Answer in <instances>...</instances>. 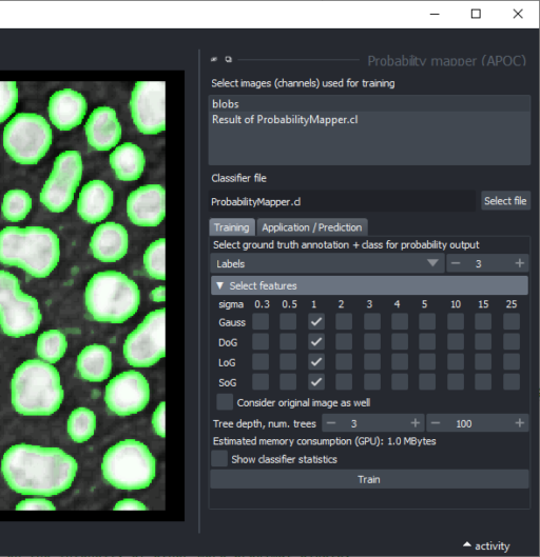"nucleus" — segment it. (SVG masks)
<instances>
[{"mask_svg":"<svg viewBox=\"0 0 540 557\" xmlns=\"http://www.w3.org/2000/svg\"><path fill=\"white\" fill-rule=\"evenodd\" d=\"M114 204V193L103 181L89 182L81 191L77 212L91 225L101 223L110 214Z\"/></svg>","mask_w":540,"mask_h":557,"instance_id":"dca6fc26","label":"nucleus"},{"mask_svg":"<svg viewBox=\"0 0 540 557\" xmlns=\"http://www.w3.org/2000/svg\"><path fill=\"white\" fill-rule=\"evenodd\" d=\"M32 209V198L24 190H11L5 194L2 206L7 221L18 223L25 220Z\"/></svg>","mask_w":540,"mask_h":557,"instance_id":"412c9836","label":"nucleus"},{"mask_svg":"<svg viewBox=\"0 0 540 557\" xmlns=\"http://www.w3.org/2000/svg\"><path fill=\"white\" fill-rule=\"evenodd\" d=\"M102 470L105 480L114 488L143 490L156 479L157 460L145 444L126 440L106 452Z\"/></svg>","mask_w":540,"mask_h":557,"instance_id":"39448f33","label":"nucleus"},{"mask_svg":"<svg viewBox=\"0 0 540 557\" xmlns=\"http://www.w3.org/2000/svg\"><path fill=\"white\" fill-rule=\"evenodd\" d=\"M166 84L138 82L132 91L130 109L133 123L145 135L166 130Z\"/></svg>","mask_w":540,"mask_h":557,"instance_id":"9d476101","label":"nucleus"},{"mask_svg":"<svg viewBox=\"0 0 540 557\" xmlns=\"http://www.w3.org/2000/svg\"><path fill=\"white\" fill-rule=\"evenodd\" d=\"M150 401V386L146 377L134 370L115 376L106 387L105 402L111 412L130 416L143 411Z\"/></svg>","mask_w":540,"mask_h":557,"instance_id":"9b49d317","label":"nucleus"},{"mask_svg":"<svg viewBox=\"0 0 540 557\" xmlns=\"http://www.w3.org/2000/svg\"><path fill=\"white\" fill-rule=\"evenodd\" d=\"M18 103V89L15 82H0V124L15 112Z\"/></svg>","mask_w":540,"mask_h":557,"instance_id":"5701e85b","label":"nucleus"},{"mask_svg":"<svg viewBox=\"0 0 540 557\" xmlns=\"http://www.w3.org/2000/svg\"><path fill=\"white\" fill-rule=\"evenodd\" d=\"M89 145L98 151H109L122 138V126L117 112L109 107L95 109L85 127Z\"/></svg>","mask_w":540,"mask_h":557,"instance_id":"4468645a","label":"nucleus"},{"mask_svg":"<svg viewBox=\"0 0 540 557\" xmlns=\"http://www.w3.org/2000/svg\"><path fill=\"white\" fill-rule=\"evenodd\" d=\"M52 145V130L46 119L34 113L17 114L4 131V147L21 165H36Z\"/></svg>","mask_w":540,"mask_h":557,"instance_id":"423d86ee","label":"nucleus"},{"mask_svg":"<svg viewBox=\"0 0 540 557\" xmlns=\"http://www.w3.org/2000/svg\"><path fill=\"white\" fill-rule=\"evenodd\" d=\"M88 105L85 97L72 89L55 92L49 101L52 124L61 131H70L83 123Z\"/></svg>","mask_w":540,"mask_h":557,"instance_id":"ddd939ff","label":"nucleus"},{"mask_svg":"<svg viewBox=\"0 0 540 557\" xmlns=\"http://www.w3.org/2000/svg\"><path fill=\"white\" fill-rule=\"evenodd\" d=\"M166 355V311L149 313L124 344V356L134 368H149Z\"/></svg>","mask_w":540,"mask_h":557,"instance_id":"6e6552de","label":"nucleus"},{"mask_svg":"<svg viewBox=\"0 0 540 557\" xmlns=\"http://www.w3.org/2000/svg\"><path fill=\"white\" fill-rule=\"evenodd\" d=\"M96 429V415L88 408H77L69 417L67 431L73 442H88Z\"/></svg>","mask_w":540,"mask_h":557,"instance_id":"6ab92c4d","label":"nucleus"},{"mask_svg":"<svg viewBox=\"0 0 540 557\" xmlns=\"http://www.w3.org/2000/svg\"><path fill=\"white\" fill-rule=\"evenodd\" d=\"M11 389L15 411L25 416H50L64 401L59 371L43 361L30 360L19 366Z\"/></svg>","mask_w":540,"mask_h":557,"instance_id":"7ed1b4c3","label":"nucleus"},{"mask_svg":"<svg viewBox=\"0 0 540 557\" xmlns=\"http://www.w3.org/2000/svg\"><path fill=\"white\" fill-rule=\"evenodd\" d=\"M150 300L154 303H164L166 301L165 286H160L150 293Z\"/></svg>","mask_w":540,"mask_h":557,"instance_id":"bb28decb","label":"nucleus"},{"mask_svg":"<svg viewBox=\"0 0 540 557\" xmlns=\"http://www.w3.org/2000/svg\"><path fill=\"white\" fill-rule=\"evenodd\" d=\"M79 465L60 448L15 445L2 461L8 486L22 495L51 497L68 490Z\"/></svg>","mask_w":540,"mask_h":557,"instance_id":"f257e3e1","label":"nucleus"},{"mask_svg":"<svg viewBox=\"0 0 540 557\" xmlns=\"http://www.w3.org/2000/svg\"><path fill=\"white\" fill-rule=\"evenodd\" d=\"M165 246L166 241L161 238V240L152 243L144 254L145 270L153 280H166Z\"/></svg>","mask_w":540,"mask_h":557,"instance_id":"4be33fe9","label":"nucleus"},{"mask_svg":"<svg viewBox=\"0 0 540 557\" xmlns=\"http://www.w3.org/2000/svg\"><path fill=\"white\" fill-rule=\"evenodd\" d=\"M128 232L120 224L106 223L95 230L90 250L96 260L102 263H115L124 258L128 252Z\"/></svg>","mask_w":540,"mask_h":557,"instance_id":"2eb2a0df","label":"nucleus"},{"mask_svg":"<svg viewBox=\"0 0 540 557\" xmlns=\"http://www.w3.org/2000/svg\"><path fill=\"white\" fill-rule=\"evenodd\" d=\"M83 176V161L79 151H66L55 158L53 170L41 192V203L53 213L70 207Z\"/></svg>","mask_w":540,"mask_h":557,"instance_id":"1a4fd4ad","label":"nucleus"},{"mask_svg":"<svg viewBox=\"0 0 540 557\" xmlns=\"http://www.w3.org/2000/svg\"><path fill=\"white\" fill-rule=\"evenodd\" d=\"M43 316L34 297L25 294L18 278L0 270V328L11 337L34 334Z\"/></svg>","mask_w":540,"mask_h":557,"instance_id":"0eeeda50","label":"nucleus"},{"mask_svg":"<svg viewBox=\"0 0 540 557\" xmlns=\"http://www.w3.org/2000/svg\"><path fill=\"white\" fill-rule=\"evenodd\" d=\"M127 214L135 226L158 227L166 216L165 189L160 185H146L131 192Z\"/></svg>","mask_w":540,"mask_h":557,"instance_id":"f8f14e48","label":"nucleus"},{"mask_svg":"<svg viewBox=\"0 0 540 557\" xmlns=\"http://www.w3.org/2000/svg\"><path fill=\"white\" fill-rule=\"evenodd\" d=\"M76 367L84 381L104 382L112 371V353L103 345L88 346L77 357Z\"/></svg>","mask_w":540,"mask_h":557,"instance_id":"f3484780","label":"nucleus"},{"mask_svg":"<svg viewBox=\"0 0 540 557\" xmlns=\"http://www.w3.org/2000/svg\"><path fill=\"white\" fill-rule=\"evenodd\" d=\"M60 258V238L50 229L7 227L0 231V264L45 278L59 265Z\"/></svg>","mask_w":540,"mask_h":557,"instance_id":"f03ea898","label":"nucleus"},{"mask_svg":"<svg viewBox=\"0 0 540 557\" xmlns=\"http://www.w3.org/2000/svg\"><path fill=\"white\" fill-rule=\"evenodd\" d=\"M110 165L122 182H135L142 176L146 158L143 150L132 143H125L110 155Z\"/></svg>","mask_w":540,"mask_h":557,"instance_id":"a211bd4d","label":"nucleus"},{"mask_svg":"<svg viewBox=\"0 0 540 557\" xmlns=\"http://www.w3.org/2000/svg\"><path fill=\"white\" fill-rule=\"evenodd\" d=\"M165 414H166V404L162 402L156 411H154L152 416V426L154 432H156L162 439L166 437L165 430Z\"/></svg>","mask_w":540,"mask_h":557,"instance_id":"393cba45","label":"nucleus"},{"mask_svg":"<svg viewBox=\"0 0 540 557\" xmlns=\"http://www.w3.org/2000/svg\"><path fill=\"white\" fill-rule=\"evenodd\" d=\"M67 347V338L64 333L59 330H50L38 337L37 354L43 361L55 364L62 360Z\"/></svg>","mask_w":540,"mask_h":557,"instance_id":"aec40b11","label":"nucleus"},{"mask_svg":"<svg viewBox=\"0 0 540 557\" xmlns=\"http://www.w3.org/2000/svg\"><path fill=\"white\" fill-rule=\"evenodd\" d=\"M85 303L96 322L123 324L138 312L141 291L135 282L121 272H100L87 285Z\"/></svg>","mask_w":540,"mask_h":557,"instance_id":"20e7f679","label":"nucleus"},{"mask_svg":"<svg viewBox=\"0 0 540 557\" xmlns=\"http://www.w3.org/2000/svg\"><path fill=\"white\" fill-rule=\"evenodd\" d=\"M18 511H33V510H56L55 506L45 499H29L19 503L16 506Z\"/></svg>","mask_w":540,"mask_h":557,"instance_id":"b1692460","label":"nucleus"},{"mask_svg":"<svg viewBox=\"0 0 540 557\" xmlns=\"http://www.w3.org/2000/svg\"><path fill=\"white\" fill-rule=\"evenodd\" d=\"M115 511H124V510H138V511H146L147 507L139 502V501H135V500H124L119 502L117 505H115V507L113 508Z\"/></svg>","mask_w":540,"mask_h":557,"instance_id":"a878e982","label":"nucleus"}]
</instances>
